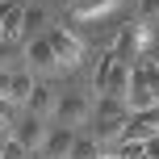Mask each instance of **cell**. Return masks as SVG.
<instances>
[{
  "label": "cell",
  "mask_w": 159,
  "mask_h": 159,
  "mask_svg": "<svg viewBox=\"0 0 159 159\" xmlns=\"http://www.w3.org/2000/svg\"><path fill=\"white\" fill-rule=\"evenodd\" d=\"M8 80H13V71H4V67H0V96H8Z\"/></svg>",
  "instance_id": "obj_16"
},
{
  "label": "cell",
  "mask_w": 159,
  "mask_h": 159,
  "mask_svg": "<svg viewBox=\"0 0 159 159\" xmlns=\"http://www.w3.org/2000/svg\"><path fill=\"white\" fill-rule=\"evenodd\" d=\"M46 42H50V50H55V59H59V71H75V67L84 63V42H80L71 30L55 25V30H46Z\"/></svg>",
  "instance_id": "obj_3"
},
{
  "label": "cell",
  "mask_w": 159,
  "mask_h": 159,
  "mask_svg": "<svg viewBox=\"0 0 159 159\" xmlns=\"http://www.w3.org/2000/svg\"><path fill=\"white\" fill-rule=\"evenodd\" d=\"M25 67L30 71H59V59H55V50H50V42H46V34H38V38H30L25 42Z\"/></svg>",
  "instance_id": "obj_6"
},
{
  "label": "cell",
  "mask_w": 159,
  "mask_h": 159,
  "mask_svg": "<svg viewBox=\"0 0 159 159\" xmlns=\"http://www.w3.org/2000/svg\"><path fill=\"white\" fill-rule=\"evenodd\" d=\"M13 138L25 147V151H42V143H46V117H38V113H25V117L13 126Z\"/></svg>",
  "instance_id": "obj_5"
},
{
  "label": "cell",
  "mask_w": 159,
  "mask_h": 159,
  "mask_svg": "<svg viewBox=\"0 0 159 159\" xmlns=\"http://www.w3.org/2000/svg\"><path fill=\"white\" fill-rule=\"evenodd\" d=\"M4 138H8V134H4V130H0V147H4Z\"/></svg>",
  "instance_id": "obj_18"
},
{
  "label": "cell",
  "mask_w": 159,
  "mask_h": 159,
  "mask_svg": "<svg viewBox=\"0 0 159 159\" xmlns=\"http://www.w3.org/2000/svg\"><path fill=\"white\" fill-rule=\"evenodd\" d=\"M0 159H30V151H25V147L17 143L13 134H8V138H4V147H0Z\"/></svg>",
  "instance_id": "obj_14"
},
{
  "label": "cell",
  "mask_w": 159,
  "mask_h": 159,
  "mask_svg": "<svg viewBox=\"0 0 159 159\" xmlns=\"http://www.w3.org/2000/svg\"><path fill=\"white\" fill-rule=\"evenodd\" d=\"M151 46H155V30H151V21H130V25H121V34L113 38V46H109V55L117 59V63H126V67H134L143 55H151Z\"/></svg>",
  "instance_id": "obj_1"
},
{
  "label": "cell",
  "mask_w": 159,
  "mask_h": 159,
  "mask_svg": "<svg viewBox=\"0 0 159 159\" xmlns=\"http://www.w3.org/2000/svg\"><path fill=\"white\" fill-rule=\"evenodd\" d=\"M55 105H59V92H55V88H50V84H34L30 101H25V113L46 117V113H55Z\"/></svg>",
  "instance_id": "obj_9"
},
{
  "label": "cell",
  "mask_w": 159,
  "mask_h": 159,
  "mask_svg": "<svg viewBox=\"0 0 159 159\" xmlns=\"http://www.w3.org/2000/svg\"><path fill=\"white\" fill-rule=\"evenodd\" d=\"M67 159H71V155H67Z\"/></svg>",
  "instance_id": "obj_20"
},
{
  "label": "cell",
  "mask_w": 159,
  "mask_h": 159,
  "mask_svg": "<svg viewBox=\"0 0 159 159\" xmlns=\"http://www.w3.org/2000/svg\"><path fill=\"white\" fill-rule=\"evenodd\" d=\"M138 13H143V21L159 17V0H138Z\"/></svg>",
  "instance_id": "obj_15"
},
{
  "label": "cell",
  "mask_w": 159,
  "mask_h": 159,
  "mask_svg": "<svg viewBox=\"0 0 159 159\" xmlns=\"http://www.w3.org/2000/svg\"><path fill=\"white\" fill-rule=\"evenodd\" d=\"M113 67H117V59H113L109 50H105V55H101V63H96V71H92V92H96V96H105V92H109Z\"/></svg>",
  "instance_id": "obj_11"
},
{
  "label": "cell",
  "mask_w": 159,
  "mask_h": 159,
  "mask_svg": "<svg viewBox=\"0 0 159 159\" xmlns=\"http://www.w3.org/2000/svg\"><path fill=\"white\" fill-rule=\"evenodd\" d=\"M71 147H75V130H71V126H55V130H46L42 151H46L50 159H67V155H71Z\"/></svg>",
  "instance_id": "obj_7"
},
{
  "label": "cell",
  "mask_w": 159,
  "mask_h": 159,
  "mask_svg": "<svg viewBox=\"0 0 159 159\" xmlns=\"http://www.w3.org/2000/svg\"><path fill=\"white\" fill-rule=\"evenodd\" d=\"M34 71H13V80H8V101L17 105V109H25V101H30V92H34Z\"/></svg>",
  "instance_id": "obj_10"
},
{
  "label": "cell",
  "mask_w": 159,
  "mask_h": 159,
  "mask_svg": "<svg viewBox=\"0 0 159 159\" xmlns=\"http://www.w3.org/2000/svg\"><path fill=\"white\" fill-rule=\"evenodd\" d=\"M121 0H67V13L80 17V21H96V17H105V13H113Z\"/></svg>",
  "instance_id": "obj_8"
},
{
  "label": "cell",
  "mask_w": 159,
  "mask_h": 159,
  "mask_svg": "<svg viewBox=\"0 0 159 159\" xmlns=\"http://www.w3.org/2000/svg\"><path fill=\"white\" fill-rule=\"evenodd\" d=\"M38 34H46V13L38 4H25V42L38 38Z\"/></svg>",
  "instance_id": "obj_12"
},
{
  "label": "cell",
  "mask_w": 159,
  "mask_h": 159,
  "mask_svg": "<svg viewBox=\"0 0 159 159\" xmlns=\"http://www.w3.org/2000/svg\"><path fill=\"white\" fill-rule=\"evenodd\" d=\"M30 159H50V155L46 151H30Z\"/></svg>",
  "instance_id": "obj_17"
},
{
  "label": "cell",
  "mask_w": 159,
  "mask_h": 159,
  "mask_svg": "<svg viewBox=\"0 0 159 159\" xmlns=\"http://www.w3.org/2000/svg\"><path fill=\"white\" fill-rule=\"evenodd\" d=\"M126 126H130V109L121 101H113V96H101V109H96V121H92V138L101 147H113L126 134Z\"/></svg>",
  "instance_id": "obj_2"
},
{
  "label": "cell",
  "mask_w": 159,
  "mask_h": 159,
  "mask_svg": "<svg viewBox=\"0 0 159 159\" xmlns=\"http://www.w3.org/2000/svg\"><path fill=\"white\" fill-rule=\"evenodd\" d=\"M21 4H38V0H21Z\"/></svg>",
  "instance_id": "obj_19"
},
{
  "label": "cell",
  "mask_w": 159,
  "mask_h": 159,
  "mask_svg": "<svg viewBox=\"0 0 159 159\" xmlns=\"http://www.w3.org/2000/svg\"><path fill=\"white\" fill-rule=\"evenodd\" d=\"M101 151H105V147L96 143L92 134H84V138L75 134V147H71V159H101Z\"/></svg>",
  "instance_id": "obj_13"
},
{
  "label": "cell",
  "mask_w": 159,
  "mask_h": 159,
  "mask_svg": "<svg viewBox=\"0 0 159 159\" xmlns=\"http://www.w3.org/2000/svg\"><path fill=\"white\" fill-rule=\"evenodd\" d=\"M88 96H80V92H59V105H55V117H59V126H84L88 121Z\"/></svg>",
  "instance_id": "obj_4"
}]
</instances>
